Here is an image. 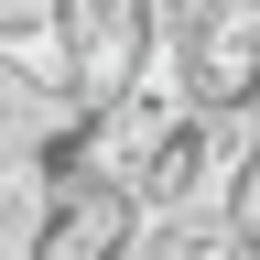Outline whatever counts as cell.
<instances>
[{"mask_svg": "<svg viewBox=\"0 0 260 260\" xmlns=\"http://www.w3.org/2000/svg\"><path fill=\"white\" fill-rule=\"evenodd\" d=\"M54 54H65L76 109L130 98L152 65V0H54Z\"/></svg>", "mask_w": 260, "mask_h": 260, "instance_id": "cell-1", "label": "cell"}, {"mask_svg": "<svg viewBox=\"0 0 260 260\" xmlns=\"http://www.w3.org/2000/svg\"><path fill=\"white\" fill-rule=\"evenodd\" d=\"M54 239V174H0V260H44Z\"/></svg>", "mask_w": 260, "mask_h": 260, "instance_id": "cell-2", "label": "cell"}]
</instances>
